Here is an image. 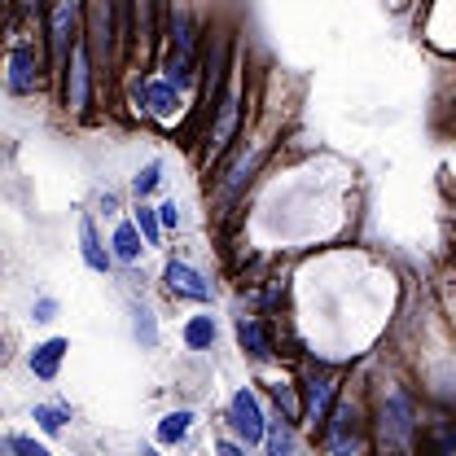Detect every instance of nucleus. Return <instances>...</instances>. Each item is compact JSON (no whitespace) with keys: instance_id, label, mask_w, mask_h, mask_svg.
<instances>
[{"instance_id":"393cba45","label":"nucleus","mask_w":456,"mask_h":456,"mask_svg":"<svg viewBox=\"0 0 456 456\" xmlns=\"http://www.w3.org/2000/svg\"><path fill=\"white\" fill-rule=\"evenodd\" d=\"M216 452H220V456H246V452H241V448H237V444H220Z\"/></svg>"},{"instance_id":"a878e982","label":"nucleus","mask_w":456,"mask_h":456,"mask_svg":"<svg viewBox=\"0 0 456 456\" xmlns=\"http://www.w3.org/2000/svg\"><path fill=\"white\" fill-rule=\"evenodd\" d=\"M18 4H22V9H35V4H40V0H18Z\"/></svg>"},{"instance_id":"6e6552de","label":"nucleus","mask_w":456,"mask_h":456,"mask_svg":"<svg viewBox=\"0 0 456 456\" xmlns=\"http://www.w3.org/2000/svg\"><path fill=\"white\" fill-rule=\"evenodd\" d=\"M93 53L97 62L106 66V53H110V0H93Z\"/></svg>"},{"instance_id":"9b49d317","label":"nucleus","mask_w":456,"mask_h":456,"mask_svg":"<svg viewBox=\"0 0 456 456\" xmlns=\"http://www.w3.org/2000/svg\"><path fill=\"white\" fill-rule=\"evenodd\" d=\"M71 31H75V0H62V4L53 9V53H57V57H66Z\"/></svg>"},{"instance_id":"b1692460","label":"nucleus","mask_w":456,"mask_h":456,"mask_svg":"<svg viewBox=\"0 0 456 456\" xmlns=\"http://www.w3.org/2000/svg\"><path fill=\"white\" fill-rule=\"evenodd\" d=\"M158 216H163V224H176V220H180L176 202H163V207H158Z\"/></svg>"},{"instance_id":"2eb2a0df","label":"nucleus","mask_w":456,"mask_h":456,"mask_svg":"<svg viewBox=\"0 0 456 456\" xmlns=\"http://www.w3.org/2000/svg\"><path fill=\"white\" fill-rule=\"evenodd\" d=\"M185 342H189L194 351L211 346V342H216V321H211V316H194V321L185 325Z\"/></svg>"},{"instance_id":"412c9836","label":"nucleus","mask_w":456,"mask_h":456,"mask_svg":"<svg viewBox=\"0 0 456 456\" xmlns=\"http://www.w3.org/2000/svg\"><path fill=\"white\" fill-rule=\"evenodd\" d=\"M9 448H13V452H18V456H49V448H40L35 439H13Z\"/></svg>"},{"instance_id":"39448f33","label":"nucleus","mask_w":456,"mask_h":456,"mask_svg":"<svg viewBox=\"0 0 456 456\" xmlns=\"http://www.w3.org/2000/svg\"><path fill=\"white\" fill-rule=\"evenodd\" d=\"M330 448L338 456H351L360 448V435H355V408L351 404H338L334 408V422H330Z\"/></svg>"},{"instance_id":"5701e85b","label":"nucleus","mask_w":456,"mask_h":456,"mask_svg":"<svg viewBox=\"0 0 456 456\" xmlns=\"http://www.w3.org/2000/svg\"><path fill=\"white\" fill-rule=\"evenodd\" d=\"M53 312H57L53 299H40V303H35V321H53Z\"/></svg>"},{"instance_id":"7ed1b4c3","label":"nucleus","mask_w":456,"mask_h":456,"mask_svg":"<svg viewBox=\"0 0 456 456\" xmlns=\"http://www.w3.org/2000/svg\"><path fill=\"white\" fill-rule=\"evenodd\" d=\"M35 84H40V62H35V53L27 44H18L9 53V88L13 93H31Z\"/></svg>"},{"instance_id":"4be33fe9","label":"nucleus","mask_w":456,"mask_h":456,"mask_svg":"<svg viewBox=\"0 0 456 456\" xmlns=\"http://www.w3.org/2000/svg\"><path fill=\"white\" fill-rule=\"evenodd\" d=\"M136 334L154 346V321H149V312H136Z\"/></svg>"},{"instance_id":"4468645a","label":"nucleus","mask_w":456,"mask_h":456,"mask_svg":"<svg viewBox=\"0 0 456 456\" xmlns=\"http://www.w3.org/2000/svg\"><path fill=\"white\" fill-rule=\"evenodd\" d=\"M114 255H118L123 263H136V259H141V228L136 224L114 228Z\"/></svg>"},{"instance_id":"6ab92c4d","label":"nucleus","mask_w":456,"mask_h":456,"mask_svg":"<svg viewBox=\"0 0 456 456\" xmlns=\"http://www.w3.org/2000/svg\"><path fill=\"white\" fill-rule=\"evenodd\" d=\"M136 228L145 232V241H149V246H158V216H154L149 207H141V211H136Z\"/></svg>"},{"instance_id":"0eeeda50","label":"nucleus","mask_w":456,"mask_h":456,"mask_svg":"<svg viewBox=\"0 0 456 456\" xmlns=\"http://www.w3.org/2000/svg\"><path fill=\"white\" fill-rule=\"evenodd\" d=\"M167 285H171L176 294H185V299H211V285H207L189 263H180V259L167 263Z\"/></svg>"},{"instance_id":"423d86ee","label":"nucleus","mask_w":456,"mask_h":456,"mask_svg":"<svg viewBox=\"0 0 456 456\" xmlns=\"http://www.w3.org/2000/svg\"><path fill=\"white\" fill-rule=\"evenodd\" d=\"M334 395H338V377H334V373H321V377L308 382V422H312V426L330 417Z\"/></svg>"},{"instance_id":"f257e3e1","label":"nucleus","mask_w":456,"mask_h":456,"mask_svg":"<svg viewBox=\"0 0 456 456\" xmlns=\"http://www.w3.org/2000/svg\"><path fill=\"white\" fill-rule=\"evenodd\" d=\"M382 456H404L417 439V413H413V399L408 395H391L382 404Z\"/></svg>"},{"instance_id":"f3484780","label":"nucleus","mask_w":456,"mask_h":456,"mask_svg":"<svg viewBox=\"0 0 456 456\" xmlns=\"http://www.w3.org/2000/svg\"><path fill=\"white\" fill-rule=\"evenodd\" d=\"M268 448H272V456H294V439H290V426H281V422H272V435H268Z\"/></svg>"},{"instance_id":"1a4fd4ad","label":"nucleus","mask_w":456,"mask_h":456,"mask_svg":"<svg viewBox=\"0 0 456 456\" xmlns=\"http://www.w3.org/2000/svg\"><path fill=\"white\" fill-rule=\"evenodd\" d=\"M145 106H149L154 118L171 123L176 110H180V97H176V88H171V84H149V88H145Z\"/></svg>"},{"instance_id":"f03ea898","label":"nucleus","mask_w":456,"mask_h":456,"mask_svg":"<svg viewBox=\"0 0 456 456\" xmlns=\"http://www.w3.org/2000/svg\"><path fill=\"white\" fill-rule=\"evenodd\" d=\"M228 422H232V430H237L246 444H259V439H263V413H259V399H255L250 391H237V395H232Z\"/></svg>"},{"instance_id":"f8f14e48","label":"nucleus","mask_w":456,"mask_h":456,"mask_svg":"<svg viewBox=\"0 0 456 456\" xmlns=\"http://www.w3.org/2000/svg\"><path fill=\"white\" fill-rule=\"evenodd\" d=\"M237 338H241V346L255 355V360H268L272 355V342H268V334H263V325L259 321H237Z\"/></svg>"},{"instance_id":"9d476101","label":"nucleus","mask_w":456,"mask_h":456,"mask_svg":"<svg viewBox=\"0 0 456 456\" xmlns=\"http://www.w3.org/2000/svg\"><path fill=\"white\" fill-rule=\"evenodd\" d=\"M62 355H66V338H49L44 346H35V351H31V369H35V377H53L57 364H62Z\"/></svg>"},{"instance_id":"ddd939ff","label":"nucleus","mask_w":456,"mask_h":456,"mask_svg":"<svg viewBox=\"0 0 456 456\" xmlns=\"http://www.w3.org/2000/svg\"><path fill=\"white\" fill-rule=\"evenodd\" d=\"M80 241H84V263L97 268V272H106V268H110V255L102 250V241H97V232H93V220H80Z\"/></svg>"},{"instance_id":"aec40b11","label":"nucleus","mask_w":456,"mask_h":456,"mask_svg":"<svg viewBox=\"0 0 456 456\" xmlns=\"http://www.w3.org/2000/svg\"><path fill=\"white\" fill-rule=\"evenodd\" d=\"M35 422L53 435V430H62V422H66V408H35Z\"/></svg>"},{"instance_id":"dca6fc26","label":"nucleus","mask_w":456,"mask_h":456,"mask_svg":"<svg viewBox=\"0 0 456 456\" xmlns=\"http://www.w3.org/2000/svg\"><path fill=\"white\" fill-rule=\"evenodd\" d=\"M189 426H194V413H171V417H163L158 439H163V444H176V439L189 435Z\"/></svg>"},{"instance_id":"20e7f679","label":"nucleus","mask_w":456,"mask_h":456,"mask_svg":"<svg viewBox=\"0 0 456 456\" xmlns=\"http://www.w3.org/2000/svg\"><path fill=\"white\" fill-rule=\"evenodd\" d=\"M66 106H71V110H84V106H88V49H84V44H75V49H71Z\"/></svg>"},{"instance_id":"a211bd4d","label":"nucleus","mask_w":456,"mask_h":456,"mask_svg":"<svg viewBox=\"0 0 456 456\" xmlns=\"http://www.w3.org/2000/svg\"><path fill=\"white\" fill-rule=\"evenodd\" d=\"M158 180H163V176H158V163H149V167H145V171L132 180V194H136V198H145V194H149Z\"/></svg>"}]
</instances>
